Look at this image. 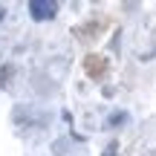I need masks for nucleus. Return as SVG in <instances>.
I'll return each instance as SVG.
<instances>
[{
	"label": "nucleus",
	"mask_w": 156,
	"mask_h": 156,
	"mask_svg": "<svg viewBox=\"0 0 156 156\" xmlns=\"http://www.w3.org/2000/svg\"><path fill=\"white\" fill-rule=\"evenodd\" d=\"M107 69H110V61H107L104 55H98V52H90V55L84 58V73L93 78V81H101V78L107 75Z\"/></svg>",
	"instance_id": "1"
},
{
	"label": "nucleus",
	"mask_w": 156,
	"mask_h": 156,
	"mask_svg": "<svg viewBox=\"0 0 156 156\" xmlns=\"http://www.w3.org/2000/svg\"><path fill=\"white\" fill-rule=\"evenodd\" d=\"M29 15H32V20H52L58 15V3H52V0H32L29 3Z\"/></svg>",
	"instance_id": "2"
},
{
	"label": "nucleus",
	"mask_w": 156,
	"mask_h": 156,
	"mask_svg": "<svg viewBox=\"0 0 156 156\" xmlns=\"http://www.w3.org/2000/svg\"><path fill=\"white\" fill-rule=\"evenodd\" d=\"M101 29H104V20H90L84 26H75V38L78 41H93V38L101 35Z\"/></svg>",
	"instance_id": "3"
},
{
	"label": "nucleus",
	"mask_w": 156,
	"mask_h": 156,
	"mask_svg": "<svg viewBox=\"0 0 156 156\" xmlns=\"http://www.w3.org/2000/svg\"><path fill=\"white\" fill-rule=\"evenodd\" d=\"M12 73H15V69H12V64H6V67H0V84H3V87H6V84L12 81Z\"/></svg>",
	"instance_id": "4"
},
{
	"label": "nucleus",
	"mask_w": 156,
	"mask_h": 156,
	"mask_svg": "<svg viewBox=\"0 0 156 156\" xmlns=\"http://www.w3.org/2000/svg\"><path fill=\"white\" fill-rule=\"evenodd\" d=\"M116 151H119V142H110L107 151H104V156H116Z\"/></svg>",
	"instance_id": "5"
},
{
	"label": "nucleus",
	"mask_w": 156,
	"mask_h": 156,
	"mask_svg": "<svg viewBox=\"0 0 156 156\" xmlns=\"http://www.w3.org/2000/svg\"><path fill=\"white\" fill-rule=\"evenodd\" d=\"M124 122V113H113L110 116V124H122Z\"/></svg>",
	"instance_id": "6"
},
{
	"label": "nucleus",
	"mask_w": 156,
	"mask_h": 156,
	"mask_svg": "<svg viewBox=\"0 0 156 156\" xmlns=\"http://www.w3.org/2000/svg\"><path fill=\"white\" fill-rule=\"evenodd\" d=\"M3 15H6V9H3V6H0V20H3Z\"/></svg>",
	"instance_id": "7"
}]
</instances>
